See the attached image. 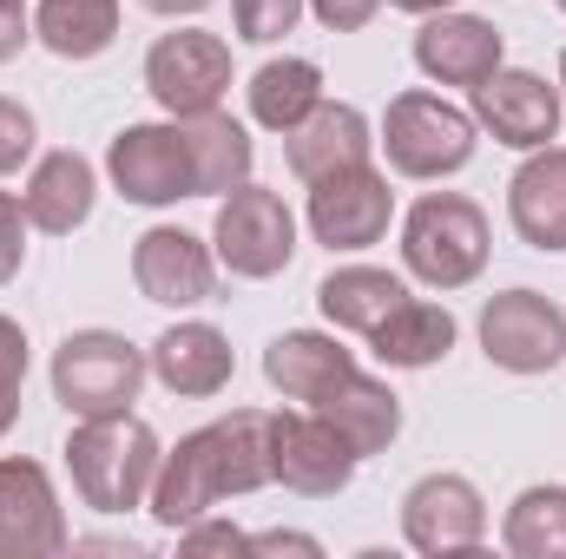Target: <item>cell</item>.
I'll return each mask as SVG.
<instances>
[{
    "label": "cell",
    "instance_id": "e575fe53",
    "mask_svg": "<svg viewBox=\"0 0 566 559\" xmlns=\"http://www.w3.org/2000/svg\"><path fill=\"white\" fill-rule=\"evenodd\" d=\"M27 40H33L27 7H0V66H7V60H20V53H27Z\"/></svg>",
    "mask_w": 566,
    "mask_h": 559
},
{
    "label": "cell",
    "instance_id": "44dd1931",
    "mask_svg": "<svg viewBox=\"0 0 566 559\" xmlns=\"http://www.w3.org/2000/svg\"><path fill=\"white\" fill-rule=\"evenodd\" d=\"M310 409H316L323 421H336L363 461H369V454H382V447L402 434V395H396L389 382L363 376V369H349L343 382H329V389H323Z\"/></svg>",
    "mask_w": 566,
    "mask_h": 559
},
{
    "label": "cell",
    "instance_id": "8992f818",
    "mask_svg": "<svg viewBox=\"0 0 566 559\" xmlns=\"http://www.w3.org/2000/svg\"><path fill=\"white\" fill-rule=\"evenodd\" d=\"M211 251L231 277L244 283H264L283 277L290 257H296V218L277 191L264 184H238L224 204H218V224H211Z\"/></svg>",
    "mask_w": 566,
    "mask_h": 559
},
{
    "label": "cell",
    "instance_id": "60d3db41",
    "mask_svg": "<svg viewBox=\"0 0 566 559\" xmlns=\"http://www.w3.org/2000/svg\"><path fill=\"white\" fill-rule=\"evenodd\" d=\"M560 7H566V0H560Z\"/></svg>",
    "mask_w": 566,
    "mask_h": 559
},
{
    "label": "cell",
    "instance_id": "74e56055",
    "mask_svg": "<svg viewBox=\"0 0 566 559\" xmlns=\"http://www.w3.org/2000/svg\"><path fill=\"white\" fill-rule=\"evenodd\" d=\"M389 7H402V13H448V7H454V0H389Z\"/></svg>",
    "mask_w": 566,
    "mask_h": 559
},
{
    "label": "cell",
    "instance_id": "d590c367",
    "mask_svg": "<svg viewBox=\"0 0 566 559\" xmlns=\"http://www.w3.org/2000/svg\"><path fill=\"white\" fill-rule=\"evenodd\" d=\"M251 553H323V547H316L310 534H258Z\"/></svg>",
    "mask_w": 566,
    "mask_h": 559
},
{
    "label": "cell",
    "instance_id": "e0dca14e",
    "mask_svg": "<svg viewBox=\"0 0 566 559\" xmlns=\"http://www.w3.org/2000/svg\"><path fill=\"white\" fill-rule=\"evenodd\" d=\"M145 356H151V376H158L171 395H185V402H211V395H224L231 376H238L231 336H224L218 323H171Z\"/></svg>",
    "mask_w": 566,
    "mask_h": 559
},
{
    "label": "cell",
    "instance_id": "3957f363",
    "mask_svg": "<svg viewBox=\"0 0 566 559\" xmlns=\"http://www.w3.org/2000/svg\"><path fill=\"white\" fill-rule=\"evenodd\" d=\"M494 257L488 211L461 191H428L402 218V264L428 289H468Z\"/></svg>",
    "mask_w": 566,
    "mask_h": 559
},
{
    "label": "cell",
    "instance_id": "9a60e30c",
    "mask_svg": "<svg viewBox=\"0 0 566 559\" xmlns=\"http://www.w3.org/2000/svg\"><path fill=\"white\" fill-rule=\"evenodd\" d=\"M133 283L158 309H198L218 289V251L178 224H151L133 244Z\"/></svg>",
    "mask_w": 566,
    "mask_h": 559
},
{
    "label": "cell",
    "instance_id": "7402d4cb",
    "mask_svg": "<svg viewBox=\"0 0 566 559\" xmlns=\"http://www.w3.org/2000/svg\"><path fill=\"white\" fill-rule=\"evenodd\" d=\"M409 303V283L396 271H376V264H343L316 283V309L329 329H349V336H376L396 309Z\"/></svg>",
    "mask_w": 566,
    "mask_h": 559
},
{
    "label": "cell",
    "instance_id": "8fae6325",
    "mask_svg": "<svg viewBox=\"0 0 566 559\" xmlns=\"http://www.w3.org/2000/svg\"><path fill=\"white\" fill-rule=\"evenodd\" d=\"M363 454L349 447V434L336 421L310 415H271V481H283L303 500H329L356 481Z\"/></svg>",
    "mask_w": 566,
    "mask_h": 559
},
{
    "label": "cell",
    "instance_id": "484cf974",
    "mask_svg": "<svg viewBox=\"0 0 566 559\" xmlns=\"http://www.w3.org/2000/svg\"><path fill=\"white\" fill-rule=\"evenodd\" d=\"M369 349H376L382 369H434V362H448V349H454V316H448V303L409 296V303L369 336Z\"/></svg>",
    "mask_w": 566,
    "mask_h": 559
},
{
    "label": "cell",
    "instance_id": "836d02e7",
    "mask_svg": "<svg viewBox=\"0 0 566 559\" xmlns=\"http://www.w3.org/2000/svg\"><path fill=\"white\" fill-rule=\"evenodd\" d=\"M376 7H382V0H310V13H316L329 33H363V27L376 20Z\"/></svg>",
    "mask_w": 566,
    "mask_h": 559
},
{
    "label": "cell",
    "instance_id": "5b68a950",
    "mask_svg": "<svg viewBox=\"0 0 566 559\" xmlns=\"http://www.w3.org/2000/svg\"><path fill=\"white\" fill-rule=\"evenodd\" d=\"M474 113H461V106H448L441 93H396L389 99V113H382V151H389V171L396 178H454V171H468V158H474Z\"/></svg>",
    "mask_w": 566,
    "mask_h": 559
},
{
    "label": "cell",
    "instance_id": "8d00e7d4",
    "mask_svg": "<svg viewBox=\"0 0 566 559\" xmlns=\"http://www.w3.org/2000/svg\"><path fill=\"white\" fill-rule=\"evenodd\" d=\"M145 13H158V20H191V13H205L211 0H139Z\"/></svg>",
    "mask_w": 566,
    "mask_h": 559
},
{
    "label": "cell",
    "instance_id": "4dcf8cb0",
    "mask_svg": "<svg viewBox=\"0 0 566 559\" xmlns=\"http://www.w3.org/2000/svg\"><path fill=\"white\" fill-rule=\"evenodd\" d=\"M33 139H40L33 113H27L20 99H7V93H0V178H13V171L33 158Z\"/></svg>",
    "mask_w": 566,
    "mask_h": 559
},
{
    "label": "cell",
    "instance_id": "7a4b0ae2",
    "mask_svg": "<svg viewBox=\"0 0 566 559\" xmlns=\"http://www.w3.org/2000/svg\"><path fill=\"white\" fill-rule=\"evenodd\" d=\"M158 434L151 421L126 415H93L66 434V474H73V494L93 507V514H133L151 500V481H158Z\"/></svg>",
    "mask_w": 566,
    "mask_h": 559
},
{
    "label": "cell",
    "instance_id": "1f68e13d",
    "mask_svg": "<svg viewBox=\"0 0 566 559\" xmlns=\"http://www.w3.org/2000/svg\"><path fill=\"white\" fill-rule=\"evenodd\" d=\"M27 231H33L27 204L13 191H0V283H13L27 271Z\"/></svg>",
    "mask_w": 566,
    "mask_h": 559
},
{
    "label": "cell",
    "instance_id": "ac0fdd59",
    "mask_svg": "<svg viewBox=\"0 0 566 559\" xmlns=\"http://www.w3.org/2000/svg\"><path fill=\"white\" fill-rule=\"evenodd\" d=\"M369 151H376V133H369L363 106H349V99H323L303 126L283 133V158L303 184H316L329 171H349V165H369Z\"/></svg>",
    "mask_w": 566,
    "mask_h": 559
},
{
    "label": "cell",
    "instance_id": "83f0119b",
    "mask_svg": "<svg viewBox=\"0 0 566 559\" xmlns=\"http://www.w3.org/2000/svg\"><path fill=\"white\" fill-rule=\"evenodd\" d=\"M501 547L514 559H566V487L560 481H541V487H521L507 520H501Z\"/></svg>",
    "mask_w": 566,
    "mask_h": 559
},
{
    "label": "cell",
    "instance_id": "9c48e42d",
    "mask_svg": "<svg viewBox=\"0 0 566 559\" xmlns=\"http://www.w3.org/2000/svg\"><path fill=\"white\" fill-rule=\"evenodd\" d=\"M310 238L336 257V251H369L389 238L396 224V191H389V171L376 165H349V171H329L310 184Z\"/></svg>",
    "mask_w": 566,
    "mask_h": 559
},
{
    "label": "cell",
    "instance_id": "f546056e",
    "mask_svg": "<svg viewBox=\"0 0 566 559\" xmlns=\"http://www.w3.org/2000/svg\"><path fill=\"white\" fill-rule=\"evenodd\" d=\"M20 389H27V329L13 316H0V441L20 421Z\"/></svg>",
    "mask_w": 566,
    "mask_h": 559
},
{
    "label": "cell",
    "instance_id": "2e32d148",
    "mask_svg": "<svg viewBox=\"0 0 566 559\" xmlns=\"http://www.w3.org/2000/svg\"><path fill=\"white\" fill-rule=\"evenodd\" d=\"M501 53H507L501 27L481 20V13H454L448 7V13H428L416 27V66L434 86H481L501 66Z\"/></svg>",
    "mask_w": 566,
    "mask_h": 559
},
{
    "label": "cell",
    "instance_id": "f1b7e54d",
    "mask_svg": "<svg viewBox=\"0 0 566 559\" xmlns=\"http://www.w3.org/2000/svg\"><path fill=\"white\" fill-rule=\"evenodd\" d=\"M303 7H310V0H231V27H238V40H251V46H277L283 33H296Z\"/></svg>",
    "mask_w": 566,
    "mask_h": 559
},
{
    "label": "cell",
    "instance_id": "ba28073f",
    "mask_svg": "<svg viewBox=\"0 0 566 559\" xmlns=\"http://www.w3.org/2000/svg\"><path fill=\"white\" fill-rule=\"evenodd\" d=\"M481 356L507 376H547L566 362V309L541 289H501L481 303Z\"/></svg>",
    "mask_w": 566,
    "mask_h": 559
},
{
    "label": "cell",
    "instance_id": "cb8c5ba5",
    "mask_svg": "<svg viewBox=\"0 0 566 559\" xmlns=\"http://www.w3.org/2000/svg\"><path fill=\"white\" fill-rule=\"evenodd\" d=\"M185 145H191V171H198V198H231L238 184H251V165H258V145L251 133L218 106V113H191L178 119Z\"/></svg>",
    "mask_w": 566,
    "mask_h": 559
},
{
    "label": "cell",
    "instance_id": "52a82bcc",
    "mask_svg": "<svg viewBox=\"0 0 566 559\" xmlns=\"http://www.w3.org/2000/svg\"><path fill=\"white\" fill-rule=\"evenodd\" d=\"M145 93L171 113V119H191V113H218L224 93H231V46L205 27H178V33H158L151 53H145Z\"/></svg>",
    "mask_w": 566,
    "mask_h": 559
},
{
    "label": "cell",
    "instance_id": "f35d334b",
    "mask_svg": "<svg viewBox=\"0 0 566 559\" xmlns=\"http://www.w3.org/2000/svg\"><path fill=\"white\" fill-rule=\"evenodd\" d=\"M560 99H566V53H560Z\"/></svg>",
    "mask_w": 566,
    "mask_h": 559
},
{
    "label": "cell",
    "instance_id": "4316f807",
    "mask_svg": "<svg viewBox=\"0 0 566 559\" xmlns=\"http://www.w3.org/2000/svg\"><path fill=\"white\" fill-rule=\"evenodd\" d=\"M33 40L53 60H99L119 40V0H40Z\"/></svg>",
    "mask_w": 566,
    "mask_h": 559
},
{
    "label": "cell",
    "instance_id": "4fadbf2b",
    "mask_svg": "<svg viewBox=\"0 0 566 559\" xmlns=\"http://www.w3.org/2000/svg\"><path fill=\"white\" fill-rule=\"evenodd\" d=\"M468 99H474V126H488L494 145L541 151L560 139V86H547L527 66H494L481 86H468Z\"/></svg>",
    "mask_w": 566,
    "mask_h": 559
},
{
    "label": "cell",
    "instance_id": "6da1fadb",
    "mask_svg": "<svg viewBox=\"0 0 566 559\" xmlns=\"http://www.w3.org/2000/svg\"><path fill=\"white\" fill-rule=\"evenodd\" d=\"M271 487V409H231L211 428H191L151 481L145 514L165 534H185L191 520L218 514L231 494H258Z\"/></svg>",
    "mask_w": 566,
    "mask_h": 559
},
{
    "label": "cell",
    "instance_id": "ffe728a7",
    "mask_svg": "<svg viewBox=\"0 0 566 559\" xmlns=\"http://www.w3.org/2000/svg\"><path fill=\"white\" fill-rule=\"evenodd\" d=\"M20 204H27L33 231H46V238H73V231L93 218V204H99V171H93V158H80L73 145L33 158Z\"/></svg>",
    "mask_w": 566,
    "mask_h": 559
},
{
    "label": "cell",
    "instance_id": "d4e9b609",
    "mask_svg": "<svg viewBox=\"0 0 566 559\" xmlns=\"http://www.w3.org/2000/svg\"><path fill=\"white\" fill-rule=\"evenodd\" d=\"M251 119L264 126V133H290V126H303L316 106H323V66L316 60H296V53H283V60H264L258 73H251Z\"/></svg>",
    "mask_w": 566,
    "mask_h": 559
},
{
    "label": "cell",
    "instance_id": "277c9868",
    "mask_svg": "<svg viewBox=\"0 0 566 559\" xmlns=\"http://www.w3.org/2000/svg\"><path fill=\"white\" fill-rule=\"evenodd\" d=\"M145 376H151V356L119 329H73L53 349V402L73 421L126 415L139 402Z\"/></svg>",
    "mask_w": 566,
    "mask_h": 559
},
{
    "label": "cell",
    "instance_id": "d6986e66",
    "mask_svg": "<svg viewBox=\"0 0 566 559\" xmlns=\"http://www.w3.org/2000/svg\"><path fill=\"white\" fill-rule=\"evenodd\" d=\"M507 224L527 251H566V145L527 151L507 178Z\"/></svg>",
    "mask_w": 566,
    "mask_h": 559
},
{
    "label": "cell",
    "instance_id": "5bb4252c",
    "mask_svg": "<svg viewBox=\"0 0 566 559\" xmlns=\"http://www.w3.org/2000/svg\"><path fill=\"white\" fill-rule=\"evenodd\" d=\"M73 547L53 474L27 454L0 461V559H53Z\"/></svg>",
    "mask_w": 566,
    "mask_h": 559
},
{
    "label": "cell",
    "instance_id": "d6a6232c",
    "mask_svg": "<svg viewBox=\"0 0 566 559\" xmlns=\"http://www.w3.org/2000/svg\"><path fill=\"white\" fill-rule=\"evenodd\" d=\"M178 547L185 553H251V534H238V527H224V520H191L185 534H178Z\"/></svg>",
    "mask_w": 566,
    "mask_h": 559
},
{
    "label": "cell",
    "instance_id": "30bf717a",
    "mask_svg": "<svg viewBox=\"0 0 566 559\" xmlns=\"http://www.w3.org/2000/svg\"><path fill=\"white\" fill-rule=\"evenodd\" d=\"M106 178L126 204L145 211H165L178 198H198V171H191V145L185 126L165 119V126H126L119 139L106 145Z\"/></svg>",
    "mask_w": 566,
    "mask_h": 559
},
{
    "label": "cell",
    "instance_id": "7c38bea8",
    "mask_svg": "<svg viewBox=\"0 0 566 559\" xmlns=\"http://www.w3.org/2000/svg\"><path fill=\"white\" fill-rule=\"evenodd\" d=\"M402 540L428 559L474 553L488 540V500L468 474H422L402 494Z\"/></svg>",
    "mask_w": 566,
    "mask_h": 559
},
{
    "label": "cell",
    "instance_id": "603a6c76",
    "mask_svg": "<svg viewBox=\"0 0 566 559\" xmlns=\"http://www.w3.org/2000/svg\"><path fill=\"white\" fill-rule=\"evenodd\" d=\"M356 369V349H343L323 329H283L277 342L264 349V382L277 389L283 402H316L329 382H343Z\"/></svg>",
    "mask_w": 566,
    "mask_h": 559
},
{
    "label": "cell",
    "instance_id": "ab89813d",
    "mask_svg": "<svg viewBox=\"0 0 566 559\" xmlns=\"http://www.w3.org/2000/svg\"><path fill=\"white\" fill-rule=\"evenodd\" d=\"M0 7H27V0H0Z\"/></svg>",
    "mask_w": 566,
    "mask_h": 559
}]
</instances>
